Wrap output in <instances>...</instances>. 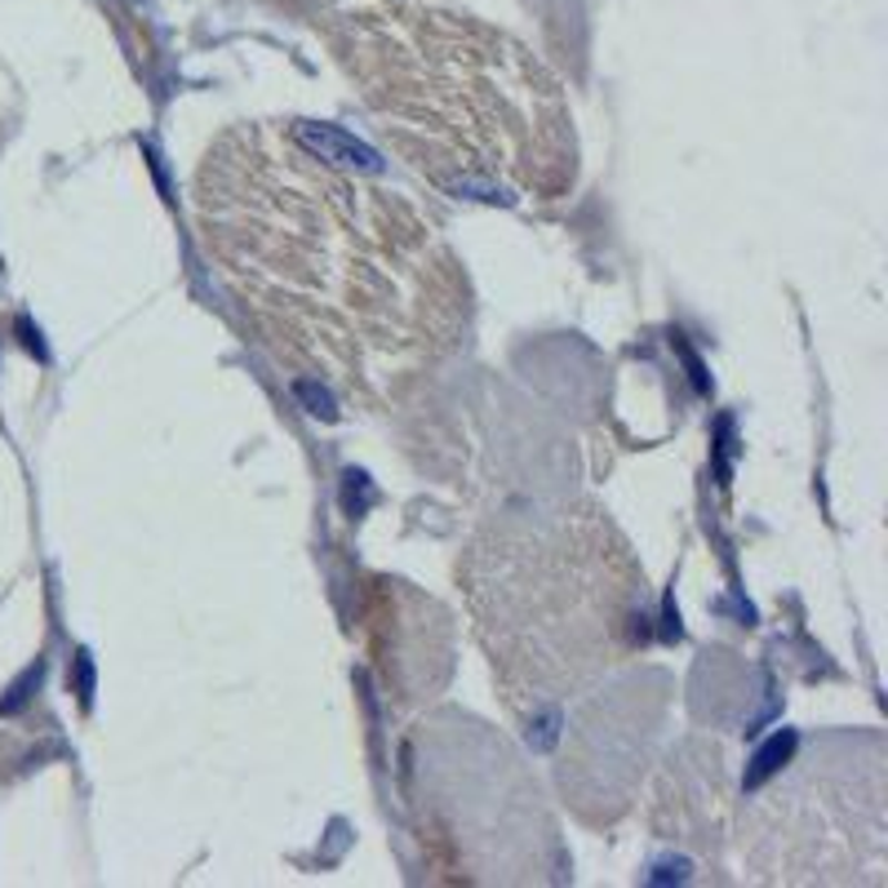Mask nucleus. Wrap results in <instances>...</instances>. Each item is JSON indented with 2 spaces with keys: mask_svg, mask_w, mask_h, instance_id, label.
<instances>
[{
  "mask_svg": "<svg viewBox=\"0 0 888 888\" xmlns=\"http://www.w3.org/2000/svg\"><path fill=\"white\" fill-rule=\"evenodd\" d=\"M191 205L209 262L299 387L383 414L462 352L471 280L440 227L299 125L222 129Z\"/></svg>",
  "mask_w": 888,
  "mask_h": 888,
  "instance_id": "nucleus-1",
  "label": "nucleus"
},
{
  "mask_svg": "<svg viewBox=\"0 0 888 888\" xmlns=\"http://www.w3.org/2000/svg\"><path fill=\"white\" fill-rule=\"evenodd\" d=\"M321 41L387 147L436 191L476 205H555L577 182L573 107L511 32L422 0H356Z\"/></svg>",
  "mask_w": 888,
  "mask_h": 888,
  "instance_id": "nucleus-2",
  "label": "nucleus"
},
{
  "mask_svg": "<svg viewBox=\"0 0 888 888\" xmlns=\"http://www.w3.org/2000/svg\"><path fill=\"white\" fill-rule=\"evenodd\" d=\"M458 582L515 720L596 693L654 631L645 564L591 498L484 520L458 555Z\"/></svg>",
  "mask_w": 888,
  "mask_h": 888,
  "instance_id": "nucleus-3",
  "label": "nucleus"
},
{
  "mask_svg": "<svg viewBox=\"0 0 888 888\" xmlns=\"http://www.w3.org/2000/svg\"><path fill=\"white\" fill-rule=\"evenodd\" d=\"M884 746L835 738L742 808V861L760 884H884Z\"/></svg>",
  "mask_w": 888,
  "mask_h": 888,
  "instance_id": "nucleus-4",
  "label": "nucleus"
}]
</instances>
